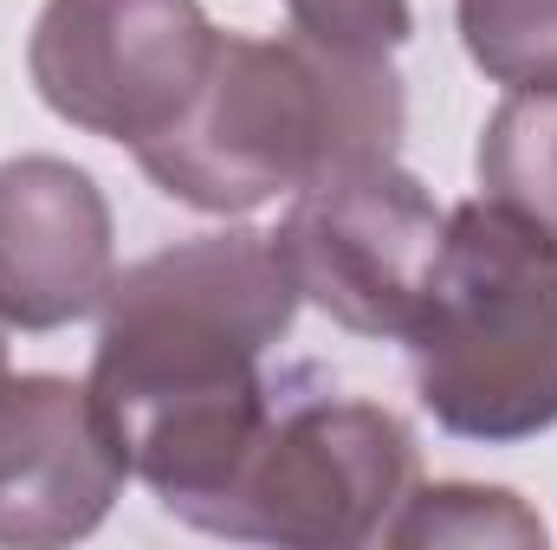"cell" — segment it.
Masks as SVG:
<instances>
[{
	"instance_id": "cell-1",
	"label": "cell",
	"mask_w": 557,
	"mask_h": 550,
	"mask_svg": "<svg viewBox=\"0 0 557 550\" xmlns=\"http://www.w3.org/2000/svg\"><path fill=\"white\" fill-rule=\"evenodd\" d=\"M396 78L318 65L292 46H214L188 111L143 142V168L201 208H247L285 182L370 162L396 137Z\"/></svg>"
},
{
	"instance_id": "cell-2",
	"label": "cell",
	"mask_w": 557,
	"mask_h": 550,
	"mask_svg": "<svg viewBox=\"0 0 557 550\" xmlns=\"http://www.w3.org/2000/svg\"><path fill=\"white\" fill-rule=\"evenodd\" d=\"M421 389L454 427L519 434L557 414V247L512 214L460 208L428 273Z\"/></svg>"
},
{
	"instance_id": "cell-3",
	"label": "cell",
	"mask_w": 557,
	"mask_h": 550,
	"mask_svg": "<svg viewBox=\"0 0 557 550\" xmlns=\"http://www.w3.org/2000/svg\"><path fill=\"white\" fill-rule=\"evenodd\" d=\"M214 59L195 0H52L33 65L52 111L149 142L162 137Z\"/></svg>"
},
{
	"instance_id": "cell-4",
	"label": "cell",
	"mask_w": 557,
	"mask_h": 550,
	"mask_svg": "<svg viewBox=\"0 0 557 550\" xmlns=\"http://www.w3.org/2000/svg\"><path fill=\"white\" fill-rule=\"evenodd\" d=\"M434 260H441L434 208L416 195L409 175L383 168L376 155L318 175L278 240V266L357 330L409 324Z\"/></svg>"
},
{
	"instance_id": "cell-5",
	"label": "cell",
	"mask_w": 557,
	"mask_h": 550,
	"mask_svg": "<svg viewBox=\"0 0 557 550\" xmlns=\"http://www.w3.org/2000/svg\"><path fill=\"white\" fill-rule=\"evenodd\" d=\"M104 273V208L78 168L13 162L0 168V311L20 324H59L91 304Z\"/></svg>"
},
{
	"instance_id": "cell-6",
	"label": "cell",
	"mask_w": 557,
	"mask_h": 550,
	"mask_svg": "<svg viewBox=\"0 0 557 550\" xmlns=\"http://www.w3.org/2000/svg\"><path fill=\"white\" fill-rule=\"evenodd\" d=\"M480 175L512 221L557 247V85H539V98H512L493 117Z\"/></svg>"
},
{
	"instance_id": "cell-7",
	"label": "cell",
	"mask_w": 557,
	"mask_h": 550,
	"mask_svg": "<svg viewBox=\"0 0 557 550\" xmlns=\"http://www.w3.org/2000/svg\"><path fill=\"white\" fill-rule=\"evenodd\" d=\"M467 46L486 72L557 85V0H460Z\"/></svg>"
},
{
	"instance_id": "cell-8",
	"label": "cell",
	"mask_w": 557,
	"mask_h": 550,
	"mask_svg": "<svg viewBox=\"0 0 557 550\" xmlns=\"http://www.w3.org/2000/svg\"><path fill=\"white\" fill-rule=\"evenodd\" d=\"M292 7L337 52H376V46H396L409 33V7L403 0H292Z\"/></svg>"
}]
</instances>
